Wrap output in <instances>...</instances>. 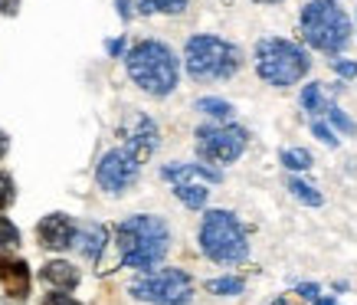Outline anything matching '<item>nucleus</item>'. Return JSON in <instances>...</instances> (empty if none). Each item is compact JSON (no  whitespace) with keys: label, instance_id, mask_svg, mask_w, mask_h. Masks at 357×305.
<instances>
[{"label":"nucleus","instance_id":"obj_13","mask_svg":"<svg viewBox=\"0 0 357 305\" xmlns=\"http://www.w3.org/2000/svg\"><path fill=\"white\" fill-rule=\"evenodd\" d=\"M161 177L164 181H171V184H187V181H206V184H220L223 181V174L220 171H213L210 164H164L161 168Z\"/></svg>","mask_w":357,"mask_h":305},{"label":"nucleus","instance_id":"obj_29","mask_svg":"<svg viewBox=\"0 0 357 305\" xmlns=\"http://www.w3.org/2000/svg\"><path fill=\"white\" fill-rule=\"evenodd\" d=\"M295 292L302 295V299H308V302H314V299H318V285H314V283H305V285H298Z\"/></svg>","mask_w":357,"mask_h":305},{"label":"nucleus","instance_id":"obj_21","mask_svg":"<svg viewBox=\"0 0 357 305\" xmlns=\"http://www.w3.org/2000/svg\"><path fill=\"white\" fill-rule=\"evenodd\" d=\"M282 164H285L289 171H308V168H312V154L305 151V148H285V151H282Z\"/></svg>","mask_w":357,"mask_h":305},{"label":"nucleus","instance_id":"obj_32","mask_svg":"<svg viewBox=\"0 0 357 305\" xmlns=\"http://www.w3.org/2000/svg\"><path fill=\"white\" fill-rule=\"evenodd\" d=\"M3 154H7V135L0 131V158H3Z\"/></svg>","mask_w":357,"mask_h":305},{"label":"nucleus","instance_id":"obj_4","mask_svg":"<svg viewBox=\"0 0 357 305\" xmlns=\"http://www.w3.org/2000/svg\"><path fill=\"white\" fill-rule=\"evenodd\" d=\"M200 250L206 260L220 266H236L249 256V237L236 214L229 210H210L200 223Z\"/></svg>","mask_w":357,"mask_h":305},{"label":"nucleus","instance_id":"obj_9","mask_svg":"<svg viewBox=\"0 0 357 305\" xmlns=\"http://www.w3.org/2000/svg\"><path fill=\"white\" fill-rule=\"evenodd\" d=\"M141 174V161L128 148H115L109 151L102 161H98V171H96V181L105 194H125Z\"/></svg>","mask_w":357,"mask_h":305},{"label":"nucleus","instance_id":"obj_7","mask_svg":"<svg viewBox=\"0 0 357 305\" xmlns=\"http://www.w3.org/2000/svg\"><path fill=\"white\" fill-rule=\"evenodd\" d=\"M131 299L151 305H187L194 295V283L184 269H161V273H148L131 283Z\"/></svg>","mask_w":357,"mask_h":305},{"label":"nucleus","instance_id":"obj_17","mask_svg":"<svg viewBox=\"0 0 357 305\" xmlns=\"http://www.w3.org/2000/svg\"><path fill=\"white\" fill-rule=\"evenodd\" d=\"M289 191H292L295 200H302L305 207H321L325 204V197L318 194L312 184H305V181H298V177H289Z\"/></svg>","mask_w":357,"mask_h":305},{"label":"nucleus","instance_id":"obj_26","mask_svg":"<svg viewBox=\"0 0 357 305\" xmlns=\"http://www.w3.org/2000/svg\"><path fill=\"white\" fill-rule=\"evenodd\" d=\"M312 131H314V138H318V142H325L328 148H337V138H335V131L328 128L325 121H312Z\"/></svg>","mask_w":357,"mask_h":305},{"label":"nucleus","instance_id":"obj_23","mask_svg":"<svg viewBox=\"0 0 357 305\" xmlns=\"http://www.w3.org/2000/svg\"><path fill=\"white\" fill-rule=\"evenodd\" d=\"M321 115H328V119L335 121V125H337L341 131H344V135H357V125H354L351 119H347V115H344L341 109H337V105H331V102L325 105V112H321Z\"/></svg>","mask_w":357,"mask_h":305},{"label":"nucleus","instance_id":"obj_15","mask_svg":"<svg viewBox=\"0 0 357 305\" xmlns=\"http://www.w3.org/2000/svg\"><path fill=\"white\" fill-rule=\"evenodd\" d=\"M76 240H79V250H82L86 260H98V256H102V246L109 240V233H105L102 223H82V227H76Z\"/></svg>","mask_w":357,"mask_h":305},{"label":"nucleus","instance_id":"obj_20","mask_svg":"<svg viewBox=\"0 0 357 305\" xmlns=\"http://www.w3.org/2000/svg\"><path fill=\"white\" fill-rule=\"evenodd\" d=\"M243 289H246V283L236 279V276H223V279H210L206 283V292H213V295H239Z\"/></svg>","mask_w":357,"mask_h":305},{"label":"nucleus","instance_id":"obj_27","mask_svg":"<svg viewBox=\"0 0 357 305\" xmlns=\"http://www.w3.org/2000/svg\"><path fill=\"white\" fill-rule=\"evenodd\" d=\"M43 305H79V302L73 299V295H66V292H59V289H56V292H50L43 299Z\"/></svg>","mask_w":357,"mask_h":305},{"label":"nucleus","instance_id":"obj_18","mask_svg":"<svg viewBox=\"0 0 357 305\" xmlns=\"http://www.w3.org/2000/svg\"><path fill=\"white\" fill-rule=\"evenodd\" d=\"M197 112H204V115H210V119H233V105L229 102H223V98H213V96H206V98H197Z\"/></svg>","mask_w":357,"mask_h":305},{"label":"nucleus","instance_id":"obj_8","mask_svg":"<svg viewBox=\"0 0 357 305\" xmlns=\"http://www.w3.org/2000/svg\"><path fill=\"white\" fill-rule=\"evenodd\" d=\"M249 135L239 125H204L197 128V154L210 164H233L246 151Z\"/></svg>","mask_w":357,"mask_h":305},{"label":"nucleus","instance_id":"obj_25","mask_svg":"<svg viewBox=\"0 0 357 305\" xmlns=\"http://www.w3.org/2000/svg\"><path fill=\"white\" fill-rule=\"evenodd\" d=\"M13 194H17V191H13L10 174H3V171H0V210L10 207V204H13Z\"/></svg>","mask_w":357,"mask_h":305},{"label":"nucleus","instance_id":"obj_33","mask_svg":"<svg viewBox=\"0 0 357 305\" xmlns=\"http://www.w3.org/2000/svg\"><path fill=\"white\" fill-rule=\"evenodd\" d=\"M314 305H337V302H335V299H328V295H325V299L318 295V299H314Z\"/></svg>","mask_w":357,"mask_h":305},{"label":"nucleus","instance_id":"obj_24","mask_svg":"<svg viewBox=\"0 0 357 305\" xmlns=\"http://www.w3.org/2000/svg\"><path fill=\"white\" fill-rule=\"evenodd\" d=\"M17 243H20V230L7 217H0V246H17Z\"/></svg>","mask_w":357,"mask_h":305},{"label":"nucleus","instance_id":"obj_14","mask_svg":"<svg viewBox=\"0 0 357 305\" xmlns=\"http://www.w3.org/2000/svg\"><path fill=\"white\" fill-rule=\"evenodd\" d=\"M43 283H50L53 289H59V292H73L79 285V269L76 266H69L66 260H53L43 266Z\"/></svg>","mask_w":357,"mask_h":305},{"label":"nucleus","instance_id":"obj_5","mask_svg":"<svg viewBox=\"0 0 357 305\" xmlns=\"http://www.w3.org/2000/svg\"><path fill=\"white\" fill-rule=\"evenodd\" d=\"M184 63H187V73H190L197 82H217V79H229L236 73L239 63H243V53H239V46H233L229 40L200 33V36H190V40H187Z\"/></svg>","mask_w":357,"mask_h":305},{"label":"nucleus","instance_id":"obj_30","mask_svg":"<svg viewBox=\"0 0 357 305\" xmlns=\"http://www.w3.org/2000/svg\"><path fill=\"white\" fill-rule=\"evenodd\" d=\"M20 0H0V13H17Z\"/></svg>","mask_w":357,"mask_h":305},{"label":"nucleus","instance_id":"obj_34","mask_svg":"<svg viewBox=\"0 0 357 305\" xmlns=\"http://www.w3.org/2000/svg\"><path fill=\"white\" fill-rule=\"evenodd\" d=\"M256 3H282V0H256Z\"/></svg>","mask_w":357,"mask_h":305},{"label":"nucleus","instance_id":"obj_10","mask_svg":"<svg viewBox=\"0 0 357 305\" xmlns=\"http://www.w3.org/2000/svg\"><path fill=\"white\" fill-rule=\"evenodd\" d=\"M36 240L46 250H69L76 243V223L66 214H50L36 223Z\"/></svg>","mask_w":357,"mask_h":305},{"label":"nucleus","instance_id":"obj_12","mask_svg":"<svg viewBox=\"0 0 357 305\" xmlns=\"http://www.w3.org/2000/svg\"><path fill=\"white\" fill-rule=\"evenodd\" d=\"M30 266L23 260H13V256H3L0 260V285H3V292L10 295V299H26L30 295Z\"/></svg>","mask_w":357,"mask_h":305},{"label":"nucleus","instance_id":"obj_31","mask_svg":"<svg viewBox=\"0 0 357 305\" xmlns=\"http://www.w3.org/2000/svg\"><path fill=\"white\" fill-rule=\"evenodd\" d=\"M121 46H125L121 40H112V43H109V53H112V56H119V53H121Z\"/></svg>","mask_w":357,"mask_h":305},{"label":"nucleus","instance_id":"obj_1","mask_svg":"<svg viewBox=\"0 0 357 305\" xmlns=\"http://www.w3.org/2000/svg\"><path fill=\"white\" fill-rule=\"evenodd\" d=\"M115 243H119L121 266H128V269H154L171 250V230H167V223L161 217L135 214V217L119 223Z\"/></svg>","mask_w":357,"mask_h":305},{"label":"nucleus","instance_id":"obj_19","mask_svg":"<svg viewBox=\"0 0 357 305\" xmlns=\"http://www.w3.org/2000/svg\"><path fill=\"white\" fill-rule=\"evenodd\" d=\"M141 13H181L187 0H135Z\"/></svg>","mask_w":357,"mask_h":305},{"label":"nucleus","instance_id":"obj_22","mask_svg":"<svg viewBox=\"0 0 357 305\" xmlns=\"http://www.w3.org/2000/svg\"><path fill=\"white\" fill-rule=\"evenodd\" d=\"M325 98H321V86L318 82H312V86L302 89V109L305 112H325Z\"/></svg>","mask_w":357,"mask_h":305},{"label":"nucleus","instance_id":"obj_35","mask_svg":"<svg viewBox=\"0 0 357 305\" xmlns=\"http://www.w3.org/2000/svg\"><path fill=\"white\" fill-rule=\"evenodd\" d=\"M272 305H289V302H285V299H275V302H272Z\"/></svg>","mask_w":357,"mask_h":305},{"label":"nucleus","instance_id":"obj_6","mask_svg":"<svg viewBox=\"0 0 357 305\" xmlns=\"http://www.w3.org/2000/svg\"><path fill=\"white\" fill-rule=\"evenodd\" d=\"M308 69H312L308 53L282 36H266L256 46V73L269 86H295L308 76Z\"/></svg>","mask_w":357,"mask_h":305},{"label":"nucleus","instance_id":"obj_2","mask_svg":"<svg viewBox=\"0 0 357 305\" xmlns=\"http://www.w3.org/2000/svg\"><path fill=\"white\" fill-rule=\"evenodd\" d=\"M125 66H128V76L135 79V86L144 89L148 96L164 98L177 89V79H181V63L167 43L161 40H141V43L131 46V53L125 56Z\"/></svg>","mask_w":357,"mask_h":305},{"label":"nucleus","instance_id":"obj_11","mask_svg":"<svg viewBox=\"0 0 357 305\" xmlns=\"http://www.w3.org/2000/svg\"><path fill=\"white\" fill-rule=\"evenodd\" d=\"M125 148L144 164L158 148V125L148 115H135V125L125 131Z\"/></svg>","mask_w":357,"mask_h":305},{"label":"nucleus","instance_id":"obj_28","mask_svg":"<svg viewBox=\"0 0 357 305\" xmlns=\"http://www.w3.org/2000/svg\"><path fill=\"white\" fill-rule=\"evenodd\" d=\"M331 66H335L344 79H354L357 76V63H347V59H331Z\"/></svg>","mask_w":357,"mask_h":305},{"label":"nucleus","instance_id":"obj_3","mask_svg":"<svg viewBox=\"0 0 357 305\" xmlns=\"http://www.w3.org/2000/svg\"><path fill=\"white\" fill-rule=\"evenodd\" d=\"M305 43L318 53H341L351 40V17L335 0H308L298 17Z\"/></svg>","mask_w":357,"mask_h":305},{"label":"nucleus","instance_id":"obj_16","mask_svg":"<svg viewBox=\"0 0 357 305\" xmlns=\"http://www.w3.org/2000/svg\"><path fill=\"white\" fill-rule=\"evenodd\" d=\"M174 194H177V200H181L184 207L200 210V207L206 204L210 191H206L204 184H197V181H187V184H174Z\"/></svg>","mask_w":357,"mask_h":305}]
</instances>
